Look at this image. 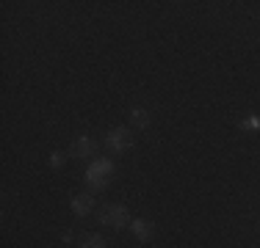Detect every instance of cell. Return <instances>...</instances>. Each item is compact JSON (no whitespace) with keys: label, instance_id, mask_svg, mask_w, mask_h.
I'll return each instance as SVG.
<instances>
[{"label":"cell","instance_id":"obj_1","mask_svg":"<svg viewBox=\"0 0 260 248\" xmlns=\"http://www.w3.org/2000/svg\"><path fill=\"white\" fill-rule=\"evenodd\" d=\"M111 177H114V163L111 160H94V163L86 169V182H89V188H94V190H100L105 188V185L111 182Z\"/></svg>","mask_w":260,"mask_h":248},{"label":"cell","instance_id":"obj_2","mask_svg":"<svg viewBox=\"0 0 260 248\" xmlns=\"http://www.w3.org/2000/svg\"><path fill=\"white\" fill-rule=\"evenodd\" d=\"M127 221H130V213H127V207H122V204H105V207L100 210V223L103 226L122 229V226H127Z\"/></svg>","mask_w":260,"mask_h":248},{"label":"cell","instance_id":"obj_3","mask_svg":"<svg viewBox=\"0 0 260 248\" xmlns=\"http://www.w3.org/2000/svg\"><path fill=\"white\" fill-rule=\"evenodd\" d=\"M105 146L116 154L127 152V149L133 146V133H130L127 127H111L108 133H105Z\"/></svg>","mask_w":260,"mask_h":248},{"label":"cell","instance_id":"obj_4","mask_svg":"<svg viewBox=\"0 0 260 248\" xmlns=\"http://www.w3.org/2000/svg\"><path fill=\"white\" fill-rule=\"evenodd\" d=\"M94 141L89 138V135H78L75 141H72V149H70V154L72 157H78V160H86V157H91L94 154Z\"/></svg>","mask_w":260,"mask_h":248},{"label":"cell","instance_id":"obj_5","mask_svg":"<svg viewBox=\"0 0 260 248\" xmlns=\"http://www.w3.org/2000/svg\"><path fill=\"white\" fill-rule=\"evenodd\" d=\"M130 232L136 234V240H141V243H150L152 234H155V223H152V221H144V218H136V221H130Z\"/></svg>","mask_w":260,"mask_h":248},{"label":"cell","instance_id":"obj_6","mask_svg":"<svg viewBox=\"0 0 260 248\" xmlns=\"http://www.w3.org/2000/svg\"><path fill=\"white\" fill-rule=\"evenodd\" d=\"M91 207H94V198H91V193H78V196H72V213H75L78 218L89 215Z\"/></svg>","mask_w":260,"mask_h":248},{"label":"cell","instance_id":"obj_7","mask_svg":"<svg viewBox=\"0 0 260 248\" xmlns=\"http://www.w3.org/2000/svg\"><path fill=\"white\" fill-rule=\"evenodd\" d=\"M130 121H133L136 127H147V124H150V110L147 108H133L130 110Z\"/></svg>","mask_w":260,"mask_h":248},{"label":"cell","instance_id":"obj_8","mask_svg":"<svg viewBox=\"0 0 260 248\" xmlns=\"http://www.w3.org/2000/svg\"><path fill=\"white\" fill-rule=\"evenodd\" d=\"M78 248H108V245H105V240L100 234H86V237H80Z\"/></svg>","mask_w":260,"mask_h":248},{"label":"cell","instance_id":"obj_9","mask_svg":"<svg viewBox=\"0 0 260 248\" xmlns=\"http://www.w3.org/2000/svg\"><path fill=\"white\" fill-rule=\"evenodd\" d=\"M241 130H260V116L257 113H249L244 121H241Z\"/></svg>","mask_w":260,"mask_h":248},{"label":"cell","instance_id":"obj_10","mask_svg":"<svg viewBox=\"0 0 260 248\" xmlns=\"http://www.w3.org/2000/svg\"><path fill=\"white\" fill-rule=\"evenodd\" d=\"M50 166H53V169L64 166V154H61V152H53V154H50Z\"/></svg>","mask_w":260,"mask_h":248}]
</instances>
